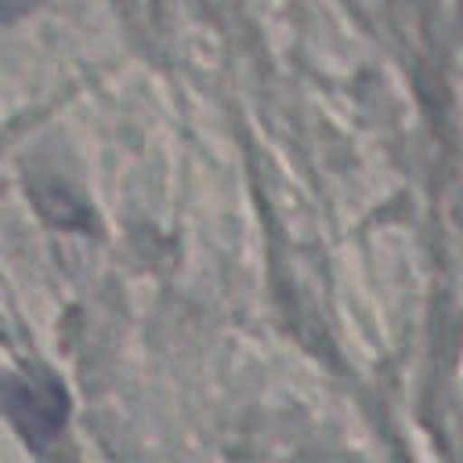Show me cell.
Segmentation results:
<instances>
[{"label":"cell","instance_id":"obj_1","mask_svg":"<svg viewBox=\"0 0 463 463\" xmlns=\"http://www.w3.org/2000/svg\"><path fill=\"white\" fill-rule=\"evenodd\" d=\"M33 7H40V0H0V22L25 18Z\"/></svg>","mask_w":463,"mask_h":463}]
</instances>
